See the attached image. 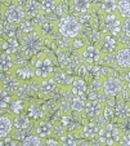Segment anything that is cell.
Returning <instances> with one entry per match:
<instances>
[{"label":"cell","instance_id":"obj_30","mask_svg":"<svg viewBox=\"0 0 130 146\" xmlns=\"http://www.w3.org/2000/svg\"><path fill=\"white\" fill-rule=\"evenodd\" d=\"M117 11L121 14L122 18H129L130 17V0H119Z\"/></svg>","mask_w":130,"mask_h":146},{"label":"cell","instance_id":"obj_13","mask_svg":"<svg viewBox=\"0 0 130 146\" xmlns=\"http://www.w3.org/2000/svg\"><path fill=\"white\" fill-rule=\"evenodd\" d=\"M18 79H21L22 82H31V80H36L35 71H33L32 65H23V66H16L13 71Z\"/></svg>","mask_w":130,"mask_h":146},{"label":"cell","instance_id":"obj_41","mask_svg":"<svg viewBox=\"0 0 130 146\" xmlns=\"http://www.w3.org/2000/svg\"><path fill=\"white\" fill-rule=\"evenodd\" d=\"M122 33L130 38V17L129 18H124V22H122Z\"/></svg>","mask_w":130,"mask_h":146},{"label":"cell","instance_id":"obj_4","mask_svg":"<svg viewBox=\"0 0 130 146\" xmlns=\"http://www.w3.org/2000/svg\"><path fill=\"white\" fill-rule=\"evenodd\" d=\"M122 135H124V132L120 128V125L112 124L110 121L100 128L98 140L100 141V143H104V145H117V143H120Z\"/></svg>","mask_w":130,"mask_h":146},{"label":"cell","instance_id":"obj_31","mask_svg":"<svg viewBox=\"0 0 130 146\" xmlns=\"http://www.w3.org/2000/svg\"><path fill=\"white\" fill-rule=\"evenodd\" d=\"M59 0H41V11L44 14L53 13L58 5Z\"/></svg>","mask_w":130,"mask_h":146},{"label":"cell","instance_id":"obj_45","mask_svg":"<svg viewBox=\"0 0 130 146\" xmlns=\"http://www.w3.org/2000/svg\"><path fill=\"white\" fill-rule=\"evenodd\" d=\"M61 3H64V4H67V5H70V7H72V4H74V1L75 0H59Z\"/></svg>","mask_w":130,"mask_h":146},{"label":"cell","instance_id":"obj_3","mask_svg":"<svg viewBox=\"0 0 130 146\" xmlns=\"http://www.w3.org/2000/svg\"><path fill=\"white\" fill-rule=\"evenodd\" d=\"M58 33L64 38L74 39L80 36L81 34V22L75 16L67 14V16L59 18L58 21Z\"/></svg>","mask_w":130,"mask_h":146},{"label":"cell","instance_id":"obj_18","mask_svg":"<svg viewBox=\"0 0 130 146\" xmlns=\"http://www.w3.org/2000/svg\"><path fill=\"white\" fill-rule=\"evenodd\" d=\"M16 67V58L14 54H9L7 52L0 53V72H9L12 71Z\"/></svg>","mask_w":130,"mask_h":146},{"label":"cell","instance_id":"obj_5","mask_svg":"<svg viewBox=\"0 0 130 146\" xmlns=\"http://www.w3.org/2000/svg\"><path fill=\"white\" fill-rule=\"evenodd\" d=\"M124 86L125 84L120 78L114 75L104 76L102 80V93L107 97H116L122 92Z\"/></svg>","mask_w":130,"mask_h":146},{"label":"cell","instance_id":"obj_33","mask_svg":"<svg viewBox=\"0 0 130 146\" xmlns=\"http://www.w3.org/2000/svg\"><path fill=\"white\" fill-rule=\"evenodd\" d=\"M44 138H41L40 136L35 135H30V136H26L25 138L22 140V145L25 146H31V145H35V146H39V145H43L44 143Z\"/></svg>","mask_w":130,"mask_h":146},{"label":"cell","instance_id":"obj_2","mask_svg":"<svg viewBox=\"0 0 130 146\" xmlns=\"http://www.w3.org/2000/svg\"><path fill=\"white\" fill-rule=\"evenodd\" d=\"M45 38L41 35L39 30L33 31L31 34H26V35H21V52L27 57H32L44 45Z\"/></svg>","mask_w":130,"mask_h":146},{"label":"cell","instance_id":"obj_44","mask_svg":"<svg viewBox=\"0 0 130 146\" xmlns=\"http://www.w3.org/2000/svg\"><path fill=\"white\" fill-rule=\"evenodd\" d=\"M5 8H7V7H4V5L0 7V19L4 18V14H5Z\"/></svg>","mask_w":130,"mask_h":146},{"label":"cell","instance_id":"obj_47","mask_svg":"<svg viewBox=\"0 0 130 146\" xmlns=\"http://www.w3.org/2000/svg\"><path fill=\"white\" fill-rule=\"evenodd\" d=\"M3 44H4V40H1V39H0V53L4 52V50H3Z\"/></svg>","mask_w":130,"mask_h":146},{"label":"cell","instance_id":"obj_28","mask_svg":"<svg viewBox=\"0 0 130 146\" xmlns=\"http://www.w3.org/2000/svg\"><path fill=\"white\" fill-rule=\"evenodd\" d=\"M36 30H37V26L35 25L33 21H31V19H28V18L23 19L22 22L20 23V34L21 35L31 34V33H33V31H36Z\"/></svg>","mask_w":130,"mask_h":146},{"label":"cell","instance_id":"obj_35","mask_svg":"<svg viewBox=\"0 0 130 146\" xmlns=\"http://www.w3.org/2000/svg\"><path fill=\"white\" fill-rule=\"evenodd\" d=\"M59 141H61V145H77V143H80V141L75 138V136L70 135V133H63Z\"/></svg>","mask_w":130,"mask_h":146},{"label":"cell","instance_id":"obj_29","mask_svg":"<svg viewBox=\"0 0 130 146\" xmlns=\"http://www.w3.org/2000/svg\"><path fill=\"white\" fill-rule=\"evenodd\" d=\"M9 109H11V111H12L13 115H16V114H22L23 110H25V102H23L22 98H18L17 94H16V97L13 98V101H12Z\"/></svg>","mask_w":130,"mask_h":146},{"label":"cell","instance_id":"obj_12","mask_svg":"<svg viewBox=\"0 0 130 146\" xmlns=\"http://www.w3.org/2000/svg\"><path fill=\"white\" fill-rule=\"evenodd\" d=\"M14 131L13 114H3L0 115V137H8Z\"/></svg>","mask_w":130,"mask_h":146},{"label":"cell","instance_id":"obj_24","mask_svg":"<svg viewBox=\"0 0 130 146\" xmlns=\"http://www.w3.org/2000/svg\"><path fill=\"white\" fill-rule=\"evenodd\" d=\"M25 11L27 17H35L37 14L43 13L41 11V1L37 0H28L27 3L25 4Z\"/></svg>","mask_w":130,"mask_h":146},{"label":"cell","instance_id":"obj_25","mask_svg":"<svg viewBox=\"0 0 130 146\" xmlns=\"http://www.w3.org/2000/svg\"><path fill=\"white\" fill-rule=\"evenodd\" d=\"M21 49V41H18L16 38H7L4 40L3 50L9 54H16Z\"/></svg>","mask_w":130,"mask_h":146},{"label":"cell","instance_id":"obj_15","mask_svg":"<svg viewBox=\"0 0 130 146\" xmlns=\"http://www.w3.org/2000/svg\"><path fill=\"white\" fill-rule=\"evenodd\" d=\"M37 30L41 33L45 39H49L54 35V33H58V21L54 19H45L41 25L37 26Z\"/></svg>","mask_w":130,"mask_h":146},{"label":"cell","instance_id":"obj_39","mask_svg":"<svg viewBox=\"0 0 130 146\" xmlns=\"http://www.w3.org/2000/svg\"><path fill=\"white\" fill-rule=\"evenodd\" d=\"M61 123H62V127L72 129L71 124H75V121L72 120V116L71 115H63V116H62V119H61Z\"/></svg>","mask_w":130,"mask_h":146},{"label":"cell","instance_id":"obj_17","mask_svg":"<svg viewBox=\"0 0 130 146\" xmlns=\"http://www.w3.org/2000/svg\"><path fill=\"white\" fill-rule=\"evenodd\" d=\"M100 125L98 124V121H89L81 129V136L86 140H94V138H98L100 132Z\"/></svg>","mask_w":130,"mask_h":146},{"label":"cell","instance_id":"obj_46","mask_svg":"<svg viewBox=\"0 0 130 146\" xmlns=\"http://www.w3.org/2000/svg\"><path fill=\"white\" fill-rule=\"evenodd\" d=\"M4 31H5V30H4V25L0 22V38L4 35Z\"/></svg>","mask_w":130,"mask_h":146},{"label":"cell","instance_id":"obj_1","mask_svg":"<svg viewBox=\"0 0 130 146\" xmlns=\"http://www.w3.org/2000/svg\"><path fill=\"white\" fill-rule=\"evenodd\" d=\"M31 65L35 71L36 80L52 78L55 72V58L49 52H40Z\"/></svg>","mask_w":130,"mask_h":146},{"label":"cell","instance_id":"obj_27","mask_svg":"<svg viewBox=\"0 0 130 146\" xmlns=\"http://www.w3.org/2000/svg\"><path fill=\"white\" fill-rule=\"evenodd\" d=\"M94 7V4L91 3L90 0H75L72 4V8L75 9L77 13H86L90 12V9Z\"/></svg>","mask_w":130,"mask_h":146},{"label":"cell","instance_id":"obj_14","mask_svg":"<svg viewBox=\"0 0 130 146\" xmlns=\"http://www.w3.org/2000/svg\"><path fill=\"white\" fill-rule=\"evenodd\" d=\"M103 108H104V104L99 100H88L85 106V114L89 118L95 119L99 115H102Z\"/></svg>","mask_w":130,"mask_h":146},{"label":"cell","instance_id":"obj_43","mask_svg":"<svg viewBox=\"0 0 130 146\" xmlns=\"http://www.w3.org/2000/svg\"><path fill=\"white\" fill-rule=\"evenodd\" d=\"M45 145H61V141L59 140H55V138H45L44 141Z\"/></svg>","mask_w":130,"mask_h":146},{"label":"cell","instance_id":"obj_50","mask_svg":"<svg viewBox=\"0 0 130 146\" xmlns=\"http://www.w3.org/2000/svg\"><path fill=\"white\" fill-rule=\"evenodd\" d=\"M4 1H16V0H4Z\"/></svg>","mask_w":130,"mask_h":146},{"label":"cell","instance_id":"obj_22","mask_svg":"<svg viewBox=\"0 0 130 146\" xmlns=\"http://www.w3.org/2000/svg\"><path fill=\"white\" fill-rule=\"evenodd\" d=\"M13 123L14 128H20V129H28L31 127V118L26 114H16L13 115Z\"/></svg>","mask_w":130,"mask_h":146},{"label":"cell","instance_id":"obj_37","mask_svg":"<svg viewBox=\"0 0 130 146\" xmlns=\"http://www.w3.org/2000/svg\"><path fill=\"white\" fill-rule=\"evenodd\" d=\"M68 7H70V5H67V4L61 3V1H59L58 5H57V8H55V11H54L55 16L59 17V18H62V17L67 16V14H68Z\"/></svg>","mask_w":130,"mask_h":146},{"label":"cell","instance_id":"obj_8","mask_svg":"<svg viewBox=\"0 0 130 146\" xmlns=\"http://www.w3.org/2000/svg\"><path fill=\"white\" fill-rule=\"evenodd\" d=\"M103 21H104V26L107 27L110 34L117 36L122 33V22H124V18H122L121 14L119 13V11L114 12V13L106 14Z\"/></svg>","mask_w":130,"mask_h":146},{"label":"cell","instance_id":"obj_16","mask_svg":"<svg viewBox=\"0 0 130 146\" xmlns=\"http://www.w3.org/2000/svg\"><path fill=\"white\" fill-rule=\"evenodd\" d=\"M70 91H71L72 96H81L84 97L85 93L88 92V87H86V82L81 76H74L70 86Z\"/></svg>","mask_w":130,"mask_h":146},{"label":"cell","instance_id":"obj_19","mask_svg":"<svg viewBox=\"0 0 130 146\" xmlns=\"http://www.w3.org/2000/svg\"><path fill=\"white\" fill-rule=\"evenodd\" d=\"M54 132V125L49 121H45V120H39L36 123L35 125V133L37 136H40L41 138H49L50 136L53 135Z\"/></svg>","mask_w":130,"mask_h":146},{"label":"cell","instance_id":"obj_26","mask_svg":"<svg viewBox=\"0 0 130 146\" xmlns=\"http://www.w3.org/2000/svg\"><path fill=\"white\" fill-rule=\"evenodd\" d=\"M85 106H86V100L81 96H72L71 101H70V108L72 111L76 113H83L85 111Z\"/></svg>","mask_w":130,"mask_h":146},{"label":"cell","instance_id":"obj_23","mask_svg":"<svg viewBox=\"0 0 130 146\" xmlns=\"http://www.w3.org/2000/svg\"><path fill=\"white\" fill-rule=\"evenodd\" d=\"M53 78L55 79V82L58 83L59 87H62V88H70L71 82H72V78L74 76L68 75L67 72H64V71H61V70H55Z\"/></svg>","mask_w":130,"mask_h":146},{"label":"cell","instance_id":"obj_6","mask_svg":"<svg viewBox=\"0 0 130 146\" xmlns=\"http://www.w3.org/2000/svg\"><path fill=\"white\" fill-rule=\"evenodd\" d=\"M27 18L25 7L20 5V4H12V5L5 8V14H4V19L9 23L13 25H20L23 19Z\"/></svg>","mask_w":130,"mask_h":146},{"label":"cell","instance_id":"obj_32","mask_svg":"<svg viewBox=\"0 0 130 146\" xmlns=\"http://www.w3.org/2000/svg\"><path fill=\"white\" fill-rule=\"evenodd\" d=\"M117 3L119 0H102V12L104 14L117 12Z\"/></svg>","mask_w":130,"mask_h":146},{"label":"cell","instance_id":"obj_20","mask_svg":"<svg viewBox=\"0 0 130 146\" xmlns=\"http://www.w3.org/2000/svg\"><path fill=\"white\" fill-rule=\"evenodd\" d=\"M115 115L122 120L125 118H129L130 116V102L129 101H125V100H121L116 104L115 106Z\"/></svg>","mask_w":130,"mask_h":146},{"label":"cell","instance_id":"obj_10","mask_svg":"<svg viewBox=\"0 0 130 146\" xmlns=\"http://www.w3.org/2000/svg\"><path fill=\"white\" fill-rule=\"evenodd\" d=\"M58 83L55 82L54 78H48V79L40 80L39 86V96L43 98H49L54 94V92L58 89Z\"/></svg>","mask_w":130,"mask_h":146},{"label":"cell","instance_id":"obj_36","mask_svg":"<svg viewBox=\"0 0 130 146\" xmlns=\"http://www.w3.org/2000/svg\"><path fill=\"white\" fill-rule=\"evenodd\" d=\"M86 41H85V39H80L79 36H76V38H74L72 39V41H71V47L74 48V49H76V50H83L84 48L86 47Z\"/></svg>","mask_w":130,"mask_h":146},{"label":"cell","instance_id":"obj_48","mask_svg":"<svg viewBox=\"0 0 130 146\" xmlns=\"http://www.w3.org/2000/svg\"><path fill=\"white\" fill-rule=\"evenodd\" d=\"M90 1H91V3H93V4H95V3H98L99 0H90Z\"/></svg>","mask_w":130,"mask_h":146},{"label":"cell","instance_id":"obj_42","mask_svg":"<svg viewBox=\"0 0 130 146\" xmlns=\"http://www.w3.org/2000/svg\"><path fill=\"white\" fill-rule=\"evenodd\" d=\"M120 145H130V132L122 135L121 140H120Z\"/></svg>","mask_w":130,"mask_h":146},{"label":"cell","instance_id":"obj_49","mask_svg":"<svg viewBox=\"0 0 130 146\" xmlns=\"http://www.w3.org/2000/svg\"><path fill=\"white\" fill-rule=\"evenodd\" d=\"M3 1H4V0H0V7L3 5Z\"/></svg>","mask_w":130,"mask_h":146},{"label":"cell","instance_id":"obj_9","mask_svg":"<svg viewBox=\"0 0 130 146\" xmlns=\"http://www.w3.org/2000/svg\"><path fill=\"white\" fill-rule=\"evenodd\" d=\"M81 58L83 62L89 65H100L103 58V53L98 45H86L81 50Z\"/></svg>","mask_w":130,"mask_h":146},{"label":"cell","instance_id":"obj_21","mask_svg":"<svg viewBox=\"0 0 130 146\" xmlns=\"http://www.w3.org/2000/svg\"><path fill=\"white\" fill-rule=\"evenodd\" d=\"M14 97H16V93H12L8 89L0 87V110L9 109V106H11Z\"/></svg>","mask_w":130,"mask_h":146},{"label":"cell","instance_id":"obj_38","mask_svg":"<svg viewBox=\"0 0 130 146\" xmlns=\"http://www.w3.org/2000/svg\"><path fill=\"white\" fill-rule=\"evenodd\" d=\"M103 118L106 119V120L110 123V121H112V119L115 118V110L112 109V106L110 105H104V108H103V113H102Z\"/></svg>","mask_w":130,"mask_h":146},{"label":"cell","instance_id":"obj_52","mask_svg":"<svg viewBox=\"0 0 130 146\" xmlns=\"http://www.w3.org/2000/svg\"><path fill=\"white\" fill-rule=\"evenodd\" d=\"M129 102H130V98H129Z\"/></svg>","mask_w":130,"mask_h":146},{"label":"cell","instance_id":"obj_34","mask_svg":"<svg viewBox=\"0 0 130 146\" xmlns=\"http://www.w3.org/2000/svg\"><path fill=\"white\" fill-rule=\"evenodd\" d=\"M43 110L40 106H37L36 104H31L30 106H28V114L27 115L30 116L31 119H40L43 116Z\"/></svg>","mask_w":130,"mask_h":146},{"label":"cell","instance_id":"obj_11","mask_svg":"<svg viewBox=\"0 0 130 146\" xmlns=\"http://www.w3.org/2000/svg\"><path fill=\"white\" fill-rule=\"evenodd\" d=\"M116 62L120 70H130V47H125L124 44L116 50Z\"/></svg>","mask_w":130,"mask_h":146},{"label":"cell","instance_id":"obj_51","mask_svg":"<svg viewBox=\"0 0 130 146\" xmlns=\"http://www.w3.org/2000/svg\"><path fill=\"white\" fill-rule=\"evenodd\" d=\"M0 143H1V137H0Z\"/></svg>","mask_w":130,"mask_h":146},{"label":"cell","instance_id":"obj_40","mask_svg":"<svg viewBox=\"0 0 130 146\" xmlns=\"http://www.w3.org/2000/svg\"><path fill=\"white\" fill-rule=\"evenodd\" d=\"M120 128L122 129L124 133H129L130 132V116L129 118H125L121 120V124H120Z\"/></svg>","mask_w":130,"mask_h":146},{"label":"cell","instance_id":"obj_7","mask_svg":"<svg viewBox=\"0 0 130 146\" xmlns=\"http://www.w3.org/2000/svg\"><path fill=\"white\" fill-rule=\"evenodd\" d=\"M97 45L102 50L103 54H112V53H116V50L122 44L117 40L115 35H112V34H104V35H100Z\"/></svg>","mask_w":130,"mask_h":146}]
</instances>
